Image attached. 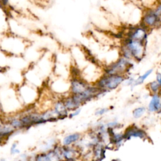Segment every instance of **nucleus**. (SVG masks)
<instances>
[{"instance_id":"2eb2a0df","label":"nucleus","mask_w":161,"mask_h":161,"mask_svg":"<svg viewBox=\"0 0 161 161\" xmlns=\"http://www.w3.org/2000/svg\"><path fill=\"white\" fill-rule=\"evenodd\" d=\"M151 7L152 8L154 12L161 18V0H157Z\"/></svg>"},{"instance_id":"f257e3e1","label":"nucleus","mask_w":161,"mask_h":161,"mask_svg":"<svg viewBox=\"0 0 161 161\" xmlns=\"http://www.w3.org/2000/svg\"><path fill=\"white\" fill-rule=\"evenodd\" d=\"M0 108L3 115H16L21 112L24 107L19 99L17 90L7 87L0 88Z\"/></svg>"},{"instance_id":"f03ea898","label":"nucleus","mask_w":161,"mask_h":161,"mask_svg":"<svg viewBox=\"0 0 161 161\" xmlns=\"http://www.w3.org/2000/svg\"><path fill=\"white\" fill-rule=\"evenodd\" d=\"M16 90L19 99L24 108H31L39 98L40 94L37 86L30 82L21 84Z\"/></svg>"},{"instance_id":"20e7f679","label":"nucleus","mask_w":161,"mask_h":161,"mask_svg":"<svg viewBox=\"0 0 161 161\" xmlns=\"http://www.w3.org/2000/svg\"><path fill=\"white\" fill-rule=\"evenodd\" d=\"M124 80V77L118 74H109L98 81V86L105 90L115 89Z\"/></svg>"},{"instance_id":"9b49d317","label":"nucleus","mask_w":161,"mask_h":161,"mask_svg":"<svg viewBox=\"0 0 161 161\" xmlns=\"http://www.w3.org/2000/svg\"><path fill=\"white\" fill-rule=\"evenodd\" d=\"M160 109H161V102L160 98L157 95H154L149 103V110L150 111L154 112V111H158Z\"/></svg>"},{"instance_id":"423d86ee","label":"nucleus","mask_w":161,"mask_h":161,"mask_svg":"<svg viewBox=\"0 0 161 161\" xmlns=\"http://www.w3.org/2000/svg\"><path fill=\"white\" fill-rule=\"evenodd\" d=\"M129 63L124 59H120L118 62L114 65L111 66V68L108 71V74H118L120 72H124L127 69Z\"/></svg>"},{"instance_id":"a211bd4d","label":"nucleus","mask_w":161,"mask_h":161,"mask_svg":"<svg viewBox=\"0 0 161 161\" xmlns=\"http://www.w3.org/2000/svg\"><path fill=\"white\" fill-rule=\"evenodd\" d=\"M79 113H80V110H75L73 111V113H71V114L69 115V117L72 118L74 117L77 116L79 114Z\"/></svg>"},{"instance_id":"6e6552de","label":"nucleus","mask_w":161,"mask_h":161,"mask_svg":"<svg viewBox=\"0 0 161 161\" xmlns=\"http://www.w3.org/2000/svg\"><path fill=\"white\" fill-rule=\"evenodd\" d=\"M53 110L58 115L59 119H64L68 116V110L65 108L63 101H58L54 104Z\"/></svg>"},{"instance_id":"ddd939ff","label":"nucleus","mask_w":161,"mask_h":161,"mask_svg":"<svg viewBox=\"0 0 161 161\" xmlns=\"http://www.w3.org/2000/svg\"><path fill=\"white\" fill-rule=\"evenodd\" d=\"M152 70L150 69V70H149L147 71L144 74H143L142 75H141V76H140L134 82V85L135 86H136V85H138V84H140L142 83H143L144 81L146 79V78L149 76V75L152 73Z\"/></svg>"},{"instance_id":"f8f14e48","label":"nucleus","mask_w":161,"mask_h":161,"mask_svg":"<svg viewBox=\"0 0 161 161\" xmlns=\"http://www.w3.org/2000/svg\"><path fill=\"white\" fill-rule=\"evenodd\" d=\"M80 138L79 134H72L65 136L62 140V145L64 146H69L70 145L76 142Z\"/></svg>"},{"instance_id":"412c9836","label":"nucleus","mask_w":161,"mask_h":161,"mask_svg":"<svg viewBox=\"0 0 161 161\" xmlns=\"http://www.w3.org/2000/svg\"><path fill=\"white\" fill-rule=\"evenodd\" d=\"M2 116H3V114H2V112L1 110V108H0V117H2Z\"/></svg>"},{"instance_id":"4be33fe9","label":"nucleus","mask_w":161,"mask_h":161,"mask_svg":"<svg viewBox=\"0 0 161 161\" xmlns=\"http://www.w3.org/2000/svg\"><path fill=\"white\" fill-rule=\"evenodd\" d=\"M0 69H1V68H0Z\"/></svg>"},{"instance_id":"9d476101","label":"nucleus","mask_w":161,"mask_h":161,"mask_svg":"<svg viewBox=\"0 0 161 161\" xmlns=\"http://www.w3.org/2000/svg\"><path fill=\"white\" fill-rule=\"evenodd\" d=\"M63 101L65 108L68 111H74L78 108V107L81 105L73 96L65 98Z\"/></svg>"},{"instance_id":"4468645a","label":"nucleus","mask_w":161,"mask_h":161,"mask_svg":"<svg viewBox=\"0 0 161 161\" xmlns=\"http://www.w3.org/2000/svg\"><path fill=\"white\" fill-rule=\"evenodd\" d=\"M145 112V108L144 107H140L135 109L133 111V116L135 118H139L143 116Z\"/></svg>"},{"instance_id":"aec40b11","label":"nucleus","mask_w":161,"mask_h":161,"mask_svg":"<svg viewBox=\"0 0 161 161\" xmlns=\"http://www.w3.org/2000/svg\"><path fill=\"white\" fill-rule=\"evenodd\" d=\"M157 82L159 84V86H161V74L158 73L157 74Z\"/></svg>"},{"instance_id":"dca6fc26","label":"nucleus","mask_w":161,"mask_h":161,"mask_svg":"<svg viewBox=\"0 0 161 161\" xmlns=\"http://www.w3.org/2000/svg\"><path fill=\"white\" fill-rule=\"evenodd\" d=\"M21 153L20 150L18 148V144L16 142H14L10 148V154L12 155H18Z\"/></svg>"},{"instance_id":"39448f33","label":"nucleus","mask_w":161,"mask_h":161,"mask_svg":"<svg viewBox=\"0 0 161 161\" xmlns=\"http://www.w3.org/2000/svg\"><path fill=\"white\" fill-rule=\"evenodd\" d=\"M144 42L129 39L127 42L125 54L127 57L133 56L137 59H140L144 54Z\"/></svg>"},{"instance_id":"6ab92c4d","label":"nucleus","mask_w":161,"mask_h":161,"mask_svg":"<svg viewBox=\"0 0 161 161\" xmlns=\"http://www.w3.org/2000/svg\"><path fill=\"white\" fill-rule=\"evenodd\" d=\"M107 111V109H100L99 110H98L96 111V115H103L104 113H106Z\"/></svg>"},{"instance_id":"0eeeda50","label":"nucleus","mask_w":161,"mask_h":161,"mask_svg":"<svg viewBox=\"0 0 161 161\" xmlns=\"http://www.w3.org/2000/svg\"><path fill=\"white\" fill-rule=\"evenodd\" d=\"M89 86L84 82L75 79L71 81V90L74 94H80L86 90Z\"/></svg>"},{"instance_id":"f3484780","label":"nucleus","mask_w":161,"mask_h":161,"mask_svg":"<svg viewBox=\"0 0 161 161\" xmlns=\"http://www.w3.org/2000/svg\"><path fill=\"white\" fill-rule=\"evenodd\" d=\"M149 88L153 93H157L159 89V84L157 82H152L149 84Z\"/></svg>"},{"instance_id":"1a4fd4ad","label":"nucleus","mask_w":161,"mask_h":161,"mask_svg":"<svg viewBox=\"0 0 161 161\" xmlns=\"http://www.w3.org/2000/svg\"><path fill=\"white\" fill-rule=\"evenodd\" d=\"M145 137V132L142 130H140L136 127H131L128 128L124 135V138L127 139L130 138L131 137H139L143 138Z\"/></svg>"},{"instance_id":"7ed1b4c3","label":"nucleus","mask_w":161,"mask_h":161,"mask_svg":"<svg viewBox=\"0 0 161 161\" xmlns=\"http://www.w3.org/2000/svg\"><path fill=\"white\" fill-rule=\"evenodd\" d=\"M141 22V25L146 28L157 27L161 24V18L154 12L152 7H147L144 9Z\"/></svg>"}]
</instances>
